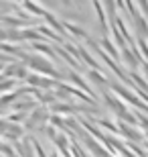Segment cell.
I'll return each mask as SVG.
<instances>
[{
	"label": "cell",
	"instance_id": "obj_5",
	"mask_svg": "<svg viewBox=\"0 0 148 157\" xmlns=\"http://www.w3.org/2000/svg\"><path fill=\"white\" fill-rule=\"evenodd\" d=\"M120 55H122V59H124V61H126L128 65H130V67H136V65L140 63V61H138V59L134 57V53L130 51V47H128V45H126L124 49H122V53H120Z\"/></svg>",
	"mask_w": 148,
	"mask_h": 157
},
{
	"label": "cell",
	"instance_id": "obj_10",
	"mask_svg": "<svg viewBox=\"0 0 148 157\" xmlns=\"http://www.w3.org/2000/svg\"><path fill=\"white\" fill-rule=\"evenodd\" d=\"M33 47L37 49V51H41V53H47V55H51V57H55V55H53V51H51V47L47 45V43H45V45H43V43H34Z\"/></svg>",
	"mask_w": 148,
	"mask_h": 157
},
{
	"label": "cell",
	"instance_id": "obj_3",
	"mask_svg": "<svg viewBox=\"0 0 148 157\" xmlns=\"http://www.w3.org/2000/svg\"><path fill=\"white\" fill-rule=\"evenodd\" d=\"M120 128H122V135L128 137L130 141H142V133L136 131L132 124H126V122H120Z\"/></svg>",
	"mask_w": 148,
	"mask_h": 157
},
{
	"label": "cell",
	"instance_id": "obj_2",
	"mask_svg": "<svg viewBox=\"0 0 148 157\" xmlns=\"http://www.w3.org/2000/svg\"><path fill=\"white\" fill-rule=\"evenodd\" d=\"M112 90H114L118 96H122L126 102H130V104H134V106H138V108H142V110L148 112V104H146V102H142V100H138V96H136L134 92H130L128 88L118 86V84H112Z\"/></svg>",
	"mask_w": 148,
	"mask_h": 157
},
{
	"label": "cell",
	"instance_id": "obj_8",
	"mask_svg": "<svg viewBox=\"0 0 148 157\" xmlns=\"http://www.w3.org/2000/svg\"><path fill=\"white\" fill-rule=\"evenodd\" d=\"M69 80H71V82H75L77 86H81V88H83V90H85V92H89V94H91L89 86H87L85 82H83V78H81V76H77V74H69Z\"/></svg>",
	"mask_w": 148,
	"mask_h": 157
},
{
	"label": "cell",
	"instance_id": "obj_6",
	"mask_svg": "<svg viewBox=\"0 0 148 157\" xmlns=\"http://www.w3.org/2000/svg\"><path fill=\"white\" fill-rule=\"evenodd\" d=\"M102 47H103V49H106V51H108V53H110V55H112L114 59H120L118 49L114 47V43H112V41H110L108 37H103V39H102Z\"/></svg>",
	"mask_w": 148,
	"mask_h": 157
},
{
	"label": "cell",
	"instance_id": "obj_1",
	"mask_svg": "<svg viewBox=\"0 0 148 157\" xmlns=\"http://www.w3.org/2000/svg\"><path fill=\"white\" fill-rule=\"evenodd\" d=\"M27 63L33 67V70H37V71H43V74H49V76H55L57 78L59 76V71L53 67L49 61H45L43 57H34V55H27V59H24Z\"/></svg>",
	"mask_w": 148,
	"mask_h": 157
},
{
	"label": "cell",
	"instance_id": "obj_9",
	"mask_svg": "<svg viewBox=\"0 0 148 157\" xmlns=\"http://www.w3.org/2000/svg\"><path fill=\"white\" fill-rule=\"evenodd\" d=\"M89 80H93L96 84H108V80H106V78H103L99 71H96V70L89 71Z\"/></svg>",
	"mask_w": 148,
	"mask_h": 157
},
{
	"label": "cell",
	"instance_id": "obj_7",
	"mask_svg": "<svg viewBox=\"0 0 148 157\" xmlns=\"http://www.w3.org/2000/svg\"><path fill=\"white\" fill-rule=\"evenodd\" d=\"M6 74H8V76L20 78V76H24V67H23V65H18V63H12L10 67H6Z\"/></svg>",
	"mask_w": 148,
	"mask_h": 157
},
{
	"label": "cell",
	"instance_id": "obj_4",
	"mask_svg": "<svg viewBox=\"0 0 148 157\" xmlns=\"http://www.w3.org/2000/svg\"><path fill=\"white\" fill-rule=\"evenodd\" d=\"M27 82H29L31 86H39V88H53V86H57L53 80H49V78H39V76H27Z\"/></svg>",
	"mask_w": 148,
	"mask_h": 157
},
{
	"label": "cell",
	"instance_id": "obj_11",
	"mask_svg": "<svg viewBox=\"0 0 148 157\" xmlns=\"http://www.w3.org/2000/svg\"><path fill=\"white\" fill-rule=\"evenodd\" d=\"M140 65H142V70H144V76L148 78V61H142Z\"/></svg>",
	"mask_w": 148,
	"mask_h": 157
}]
</instances>
